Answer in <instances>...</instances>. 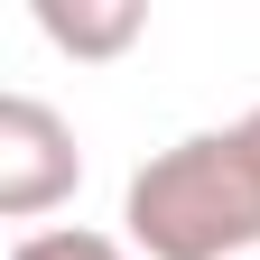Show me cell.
<instances>
[{
	"instance_id": "1",
	"label": "cell",
	"mask_w": 260,
	"mask_h": 260,
	"mask_svg": "<svg viewBox=\"0 0 260 260\" xmlns=\"http://www.w3.org/2000/svg\"><path fill=\"white\" fill-rule=\"evenodd\" d=\"M121 242L140 260H242L260 251V158L233 130H186L121 195Z\"/></svg>"
},
{
	"instance_id": "2",
	"label": "cell",
	"mask_w": 260,
	"mask_h": 260,
	"mask_svg": "<svg viewBox=\"0 0 260 260\" xmlns=\"http://www.w3.org/2000/svg\"><path fill=\"white\" fill-rule=\"evenodd\" d=\"M75 186H84L75 121H65L56 103H38V93H0V214H10V223H38Z\"/></svg>"
},
{
	"instance_id": "3",
	"label": "cell",
	"mask_w": 260,
	"mask_h": 260,
	"mask_svg": "<svg viewBox=\"0 0 260 260\" xmlns=\"http://www.w3.org/2000/svg\"><path fill=\"white\" fill-rule=\"evenodd\" d=\"M140 28H149L140 0H38V38L65 47V56H84V65L130 56V47H140Z\"/></svg>"
},
{
	"instance_id": "4",
	"label": "cell",
	"mask_w": 260,
	"mask_h": 260,
	"mask_svg": "<svg viewBox=\"0 0 260 260\" xmlns=\"http://www.w3.org/2000/svg\"><path fill=\"white\" fill-rule=\"evenodd\" d=\"M10 260H140V251L112 233H84V223H47V233H19Z\"/></svg>"
},
{
	"instance_id": "5",
	"label": "cell",
	"mask_w": 260,
	"mask_h": 260,
	"mask_svg": "<svg viewBox=\"0 0 260 260\" xmlns=\"http://www.w3.org/2000/svg\"><path fill=\"white\" fill-rule=\"evenodd\" d=\"M242 140H251V158H260V103H251V112H242Z\"/></svg>"
}]
</instances>
